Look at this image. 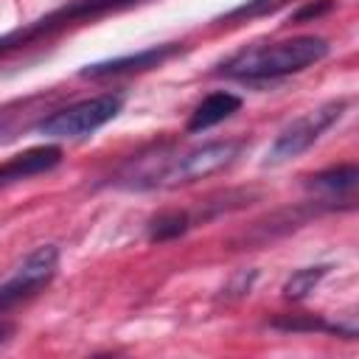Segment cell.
Wrapping results in <instances>:
<instances>
[{"label":"cell","instance_id":"6da1fadb","mask_svg":"<svg viewBox=\"0 0 359 359\" xmlns=\"http://www.w3.org/2000/svg\"><path fill=\"white\" fill-rule=\"evenodd\" d=\"M328 56V39L306 34L266 45H250L219 65V76L238 81H266L289 73H300Z\"/></svg>","mask_w":359,"mask_h":359},{"label":"cell","instance_id":"7a4b0ae2","mask_svg":"<svg viewBox=\"0 0 359 359\" xmlns=\"http://www.w3.org/2000/svg\"><path fill=\"white\" fill-rule=\"evenodd\" d=\"M244 149V140H213L196 149H188L171 160H163L154 171H137L129 177V188H177L196 180H205L222 168H227Z\"/></svg>","mask_w":359,"mask_h":359},{"label":"cell","instance_id":"3957f363","mask_svg":"<svg viewBox=\"0 0 359 359\" xmlns=\"http://www.w3.org/2000/svg\"><path fill=\"white\" fill-rule=\"evenodd\" d=\"M140 0H73L28 25H20L8 34L0 36V56L11 53V50H20V48H28L31 42H39L45 36H53L56 31H65L67 25H76V22H84V20H95L101 14H109V11H121V8H129Z\"/></svg>","mask_w":359,"mask_h":359},{"label":"cell","instance_id":"277c9868","mask_svg":"<svg viewBox=\"0 0 359 359\" xmlns=\"http://www.w3.org/2000/svg\"><path fill=\"white\" fill-rule=\"evenodd\" d=\"M123 107V98L115 93H104V95H93L84 101H76L48 118H42L36 123L39 135L56 137V140H73V137H87L95 129H101L104 123H109Z\"/></svg>","mask_w":359,"mask_h":359},{"label":"cell","instance_id":"5b68a950","mask_svg":"<svg viewBox=\"0 0 359 359\" xmlns=\"http://www.w3.org/2000/svg\"><path fill=\"white\" fill-rule=\"evenodd\" d=\"M345 107H348V101H345V98H337V101H325V104H320V107L303 112L300 118H294V121L272 140V146H269L264 163H266V165H280V163H286V160H294V157L303 154L306 149H311V146L323 137V132L331 129V126L342 118Z\"/></svg>","mask_w":359,"mask_h":359},{"label":"cell","instance_id":"8992f818","mask_svg":"<svg viewBox=\"0 0 359 359\" xmlns=\"http://www.w3.org/2000/svg\"><path fill=\"white\" fill-rule=\"evenodd\" d=\"M59 269V247L56 244H42L34 252L22 258V264L14 269V275L0 283V314L8 309L20 306L22 300L34 297L39 289H45Z\"/></svg>","mask_w":359,"mask_h":359},{"label":"cell","instance_id":"52a82bcc","mask_svg":"<svg viewBox=\"0 0 359 359\" xmlns=\"http://www.w3.org/2000/svg\"><path fill=\"white\" fill-rule=\"evenodd\" d=\"M182 48L177 42H165V45H154L137 53H126V56H115L107 62H95L79 70L81 79H107V76H118V73H137V70H151L157 65H163L165 59H171L174 53H180Z\"/></svg>","mask_w":359,"mask_h":359},{"label":"cell","instance_id":"ba28073f","mask_svg":"<svg viewBox=\"0 0 359 359\" xmlns=\"http://www.w3.org/2000/svg\"><path fill=\"white\" fill-rule=\"evenodd\" d=\"M59 163H62V149L53 143L25 149V151L8 157L6 163H0V188L14 185V182L28 180V177H36V174H45V171L56 168Z\"/></svg>","mask_w":359,"mask_h":359},{"label":"cell","instance_id":"9c48e42d","mask_svg":"<svg viewBox=\"0 0 359 359\" xmlns=\"http://www.w3.org/2000/svg\"><path fill=\"white\" fill-rule=\"evenodd\" d=\"M238 109H241V98H238L236 93L216 90V93H210L208 98H202V101L194 107V112H191L185 129H188V132H205V129H210V126L227 121V118L236 115Z\"/></svg>","mask_w":359,"mask_h":359},{"label":"cell","instance_id":"30bf717a","mask_svg":"<svg viewBox=\"0 0 359 359\" xmlns=\"http://www.w3.org/2000/svg\"><path fill=\"white\" fill-rule=\"evenodd\" d=\"M356 180H359V168L353 163H345V165H334L328 171L309 177V185L317 191H328V194H351Z\"/></svg>","mask_w":359,"mask_h":359},{"label":"cell","instance_id":"8fae6325","mask_svg":"<svg viewBox=\"0 0 359 359\" xmlns=\"http://www.w3.org/2000/svg\"><path fill=\"white\" fill-rule=\"evenodd\" d=\"M191 227V216L185 210H165L149 222V238L151 241H168L182 236Z\"/></svg>","mask_w":359,"mask_h":359},{"label":"cell","instance_id":"7c38bea8","mask_svg":"<svg viewBox=\"0 0 359 359\" xmlns=\"http://www.w3.org/2000/svg\"><path fill=\"white\" fill-rule=\"evenodd\" d=\"M325 272H328V266H325V264L303 266V269L292 272V275H289V280L283 283V294H286L289 300H303L309 292H314V286L325 278Z\"/></svg>","mask_w":359,"mask_h":359},{"label":"cell","instance_id":"4fadbf2b","mask_svg":"<svg viewBox=\"0 0 359 359\" xmlns=\"http://www.w3.org/2000/svg\"><path fill=\"white\" fill-rule=\"evenodd\" d=\"M289 0H244L241 6L230 8L224 17H219V22H244V20H255V17H264V14H272L278 11L280 6H286Z\"/></svg>","mask_w":359,"mask_h":359},{"label":"cell","instance_id":"5bb4252c","mask_svg":"<svg viewBox=\"0 0 359 359\" xmlns=\"http://www.w3.org/2000/svg\"><path fill=\"white\" fill-rule=\"evenodd\" d=\"M272 328H280V331H331V334L348 337L342 325H331V323H325L320 317H275L272 320Z\"/></svg>","mask_w":359,"mask_h":359},{"label":"cell","instance_id":"9a60e30c","mask_svg":"<svg viewBox=\"0 0 359 359\" xmlns=\"http://www.w3.org/2000/svg\"><path fill=\"white\" fill-rule=\"evenodd\" d=\"M334 8V0H314V3H306L300 11L292 14V22H306V20H317L323 14H328Z\"/></svg>","mask_w":359,"mask_h":359},{"label":"cell","instance_id":"2e32d148","mask_svg":"<svg viewBox=\"0 0 359 359\" xmlns=\"http://www.w3.org/2000/svg\"><path fill=\"white\" fill-rule=\"evenodd\" d=\"M11 334H14V325H11V323H0V345L8 342Z\"/></svg>","mask_w":359,"mask_h":359}]
</instances>
